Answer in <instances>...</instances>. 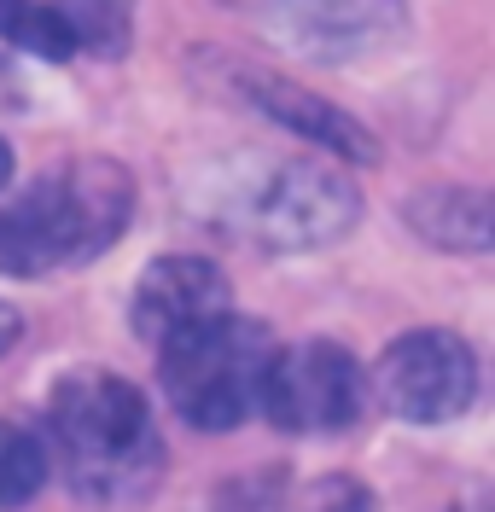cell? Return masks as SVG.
Here are the masks:
<instances>
[{
	"mask_svg": "<svg viewBox=\"0 0 495 512\" xmlns=\"http://www.w3.org/2000/svg\"><path fill=\"white\" fill-rule=\"evenodd\" d=\"M134 216V181L111 158H70L0 210V274L41 280L105 256Z\"/></svg>",
	"mask_w": 495,
	"mask_h": 512,
	"instance_id": "obj_1",
	"label": "cell"
},
{
	"mask_svg": "<svg viewBox=\"0 0 495 512\" xmlns=\"http://www.w3.org/2000/svg\"><path fill=\"white\" fill-rule=\"evenodd\" d=\"M47 431H53V448L65 454V472L82 495L123 501L129 489H146L158 472L146 396L105 367H76L53 384Z\"/></svg>",
	"mask_w": 495,
	"mask_h": 512,
	"instance_id": "obj_2",
	"label": "cell"
},
{
	"mask_svg": "<svg viewBox=\"0 0 495 512\" xmlns=\"http://www.w3.org/2000/svg\"><path fill=\"white\" fill-rule=\"evenodd\" d=\"M158 379L169 408L198 431H233L263 408V373H268V332L245 315H222L198 332H181L158 344Z\"/></svg>",
	"mask_w": 495,
	"mask_h": 512,
	"instance_id": "obj_3",
	"label": "cell"
},
{
	"mask_svg": "<svg viewBox=\"0 0 495 512\" xmlns=\"http://www.w3.org/2000/svg\"><path fill=\"white\" fill-rule=\"evenodd\" d=\"M373 396H379V408L391 419L449 425L478 396V355H472V344L461 332H443V326L402 332L373 361Z\"/></svg>",
	"mask_w": 495,
	"mask_h": 512,
	"instance_id": "obj_4",
	"label": "cell"
},
{
	"mask_svg": "<svg viewBox=\"0 0 495 512\" xmlns=\"http://www.w3.org/2000/svg\"><path fill=\"white\" fill-rule=\"evenodd\" d=\"M362 402L367 373L356 367V355L332 338H309V344L268 355L257 414H268L280 431H297V437H327V431H350L362 419Z\"/></svg>",
	"mask_w": 495,
	"mask_h": 512,
	"instance_id": "obj_5",
	"label": "cell"
},
{
	"mask_svg": "<svg viewBox=\"0 0 495 512\" xmlns=\"http://www.w3.org/2000/svg\"><path fill=\"white\" fill-rule=\"evenodd\" d=\"M362 222V192L332 163H280L251 204V233L268 251H321Z\"/></svg>",
	"mask_w": 495,
	"mask_h": 512,
	"instance_id": "obj_6",
	"label": "cell"
},
{
	"mask_svg": "<svg viewBox=\"0 0 495 512\" xmlns=\"http://www.w3.org/2000/svg\"><path fill=\"white\" fill-rule=\"evenodd\" d=\"M222 315H233V286L210 256L169 251L146 262V274L134 280V332L146 344H169Z\"/></svg>",
	"mask_w": 495,
	"mask_h": 512,
	"instance_id": "obj_7",
	"label": "cell"
},
{
	"mask_svg": "<svg viewBox=\"0 0 495 512\" xmlns=\"http://www.w3.org/2000/svg\"><path fill=\"white\" fill-rule=\"evenodd\" d=\"M233 88H239V99H251L263 117H274V123L292 128V134H303L309 146H321V152H332V158L379 163V140L367 134V123H356L344 105H332L327 94L303 88V82H292V76L239 64V70H233Z\"/></svg>",
	"mask_w": 495,
	"mask_h": 512,
	"instance_id": "obj_8",
	"label": "cell"
},
{
	"mask_svg": "<svg viewBox=\"0 0 495 512\" xmlns=\"http://www.w3.org/2000/svg\"><path fill=\"white\" fill-rule=\"evenodd\" d=\"M402 24L396 0H286L280 30L309 53H356Z\"/></svg>",
	"mask_w": 495,
	"mask_h": 512,
	"instance_id": "obj_9",
	"label": "cell"
},
{
	"mask_svg": "<svg viewBox=\"0 0 495 512\" xmlns=\"http://www.w3.org/2000/svg\"><path fill=\"white\" fill-rule=\"evenodd\" d=\"M402 216L437 251H490V192L478 187H426L408 198Z\"/></svg>",
	"mask_w": 495,
	"mask_h": 512,
	"instance_id": "obj_10",
	"label": "cell"
},
{
	"mask_svg": "<svg viewBox=\"0 0 495 512\" xmlns=\"http://www.w3.org/2000/svg\"><path fill=\"white\" fill-rule=\"evenodd\" d=\"M65 24L70 47L94 53V59H117L134 41V0H47Z\"/></svg>",
	"mask_w": 495,
	"mask_h": 512,
	"instance_id": "obj_11",
	"label": "cell"
},
{
	"mask_svg": "<svg viewBox=\"0 0 495 512\" xmlns=\"http://www.w3.org/2000/svg\"><path fill=\"white\" fill-rule=\"evenodd\" d=\"M41 483H47V448H41V437L0 419V512L30 507L41 495Z\"/></svg>",
	"mask_w": 495,
	"mask_h": 512,
	"instance_id": "obj_12",
	"label": "cell"
},
{
	"mask_svg": "<svg viewBox=\"0 0 495 512\" xmlns=\"http://www.w3.org/2000/svg\"><path fill=\"white\" fill-rule=\"evenodd\" d=\"M0 41L18 53H35V59H70L76 53L47 0H0Z\"/></svg>",
	"mask_w": 495,
	"mask_h": 512,
	"instance_id": "obj_13",
	"label": "cell"
},
{
	"mask_svg": "<svg viewBox=\"0 0 495 512\" xmlns=\"http://www.w3.org/2000/svg\"><path fill=\"white\" fill-rule=\"evenodd\" d=\"M297 512H379V501L356 478H321V483H309V495H303Z\"/></svg>",
	"mask_w": 495,
	"mask_h": 512,
	"instance_id": "obj_14",
	"label": "cell"
},
{
	"mask_svg": "<svg viewBox=\"0 0 495 512\" xmlns=\"http://www.w3.org/2000/svg\"><path fill=\"white\" fill-rule=\"evenodd\" d=\"M18 332H24V320H18V309H12V303L0 297V355L18 344Z\"/></svg>",
	"mask_w": 495,
	"mask_h": 512,
	"instance_id": "obj_15",
	"label": "cell"
},
{
	"mask_svg": "<svg viewBox=\"0 0 495 512\" xmlns=\"http://www.w3.org/2000/svg\"><path fill=\"white\" fill-rule=\"evenodd\" d=\"M6 181H12V146L0 140V192H6Z\"/></svg>",
	"mask_w": 495,
	"mask_h": 512,
	"instance_id": "obj_16",
	"label": "cell"
}]
</instances>
